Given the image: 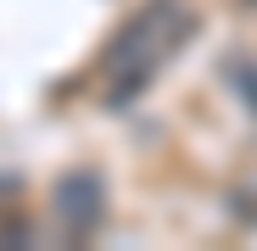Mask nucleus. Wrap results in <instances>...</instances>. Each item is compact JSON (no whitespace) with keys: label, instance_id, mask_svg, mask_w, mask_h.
Instances as JSON below:
<instances>
[{"label":"nucleus","instance_id":"nucleus-1","mask_svg":"<svg viewBox=\"0 0 257 251\" xmlns=\"http://www.w3.org/2000/svg\"><path fill=\"white\" fill-rule=\"evenodd\" d=\"M168 17H174V0H151V6L123 28V39L106 51V67L123 78L117 90H112V101H123V95H135L140 84L151 78V62L168 51Z\"/></svg>","mask_w":257,"mask_h":251},{"label":"nucleus","instance_id":"nucleus-2","mask_svg":"<svg viewBox=\"0 0 257 251\" xmlns=\"http://www.w3.org/2000/svg\"><path fill=\"white\" fill-rule=\"evenodd\" d=\"M56 212H62V223L73 234L95 229V218H101V179L95 173H67L62 190H56Z\"/></svg>","mask_w":257,"mask_h":251}]
</instances>
